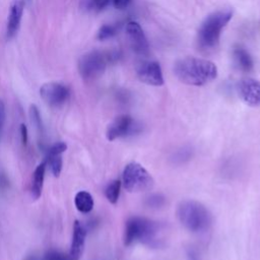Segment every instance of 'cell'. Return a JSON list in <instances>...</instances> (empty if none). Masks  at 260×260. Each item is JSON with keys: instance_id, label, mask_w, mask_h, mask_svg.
<instances>
[{"instance_id": "obj_1", "label": "cell", "mask_w": 260, "mask_h": 260, "mask_svg": "<svg viewBox=\"0 0 260 260\" xmlns=\"http://www.w3.org/2000/svg\"><path fill=\"white\" fill-rule=\"evenodd\" d=\"M174 73L183 83L201 86L216 78L217 67L213 62L206 59L186 57L175 63Z\"/></svg>"}, {"instance_id": "obj_2", "label": "cell", "mask_w": 260, "mask_h": 260, "mask_svg": "<svg viewBox=\"0 0 260 260\" xmlns=\"http://www.w3.org/2000/svg\"><path fill=\"white\" fill-rule=\"evenodd\" d=\"M160 224L154 220L141 216L128 218L124 230V245L131 246L135 243H142L150 248H158L161 240L157 238Z\"/></svg>"}, {"instance_id": "obj_3", "label": "cell", "mask_w": 260, "mask_h": 260, "mask_svg": "<svg viewBox=\"0 0 260 260\" xmlns=\"http://www.w3.org/2000/svg\"><path fill=\"white\" fill-rule=\"evenodd\" d=\"M180 222L192 233H202L211 224L212 217L209 210L196 200L181 201L177 207Z\"/></svg>"}, {"instance_id": "obj_4", "label": "cell", "mask_w": 260, "mask_h": 260, "mask_svg": "<svg viewBox=\"0 0 260 260\" xmlns=\"http://www.w3.org/2000/svg\"><path fill=\"white\" fill-rule=\"evenodd\" d=\"M232 16L231 10H219L209 14L199 27L197 35L198 46L206 51L215 48L222 28L231 20Z\"/></svg>"}, {"instance_id": "obj_5", "label": "cell", "mask_w": 260, "mask_h": 260, "mask_svg": "<svg viewBox=\"0 0 260 260\" xmlns=\"http://www.w3.org/2000/svg\"><path fill=\"white\" fill-rule=\"evenodd\" d=\"M122 185L126 191L138 193L152 189L154 180L142 165L132 161L126 165L123 170Z\"/></svg>"}, {"instance_id": "obj_6", "label": "cell", "mask_w": 260, "mask_h": 260, "mask_svg": "<svg viewBox=\"0 0 260 260\" xmlns=\"http://www.w3.org/2000/svg\"><path fill=\"white\" fill-rule=\"evenodd\" d=\"M109 63L108 55L96 50L83 54L78 61V71L80 76L86 80H93L101 76Z\"/></svg>"}, {"instance_id": "obj_7", "label": "cell", "mask_w": 260, "mask_h": 260, "mask_svg": "<svg viewBox=\"0 0 260 260\" xmlns=\"http://www.w3.org/2000/svg\"><path fill=\"white\" fill-rule=\"evenodd\" d=\"M141 124L129 115H121L117 117L107 128L106 136L108 140L114 141L118 138H124L140 133Z\"/></svg>"}, {"instance_id": "obj_8", "label": "cell", "mask_w": 260, "mask_h": 260, "mask_svg": "<svg viewBox=\"0 0 260 260\" xmlns=\"http://www.w3.org/2000/svg\"><path fill=\"white\" fill-rule=\"evenodd\" d=\"M40 95L48 106L58 108L66 103L70 95V90L63 83L51 81L41 86Z\"/></svg>"}, {"instance_id": "obj_9", "label": "cell", "mask_w": 260, "mask_h": 260, "mask_svg": "<svg viewBox=\"0 0 260 260\" xmlns=\"http://www.w3.org/2000/svg\"><path fill=\"white\" fill-rule=\"evenodd\" d=\"M136 75L140 81L152 86L164 84V76L159 63L143 60L136 65Z\"/></svg>"}, {"instance_id": "obj_10", "label": "cell", "mask_w": 260, "mask_h": 260, "mask_svg": "<svg viewBox=\"0 0 260 260\" xmlns=\"http://www.w3.org/2000/svg\"><path fill=\"white\" fill-rule=\"evenodd\" d=\"M126 34L133 52L142 57L148 56L149 45L140 24L136 21H129L126 25Z\"/></svg>"}, {"instance_id": "obj_11", "label": "cell", "mask_w": 260, "mask_h": 260, "mask_svg": "<svg viewBox=\"0 0 260 260\" xmlns=\"http://www.w3.org/2000/svg\"><path fill=\"white\" fill-rule=\"evenodd\" d=\"M240 99L250 107L260 106V80L244 78L237 84Z\"/></svg>"}, {"instance_id": "obj_12", "label": "cell", "mask_w": 260, "mask_h": 260, "mask_svg": "<svg viewBox=\"0 0 260 260\" xmlns=\"http://www.w3.org/2000/svg\"><path fill=\"white\" fill-rule=\"evenodd\" d=\"M25 6L24 0H12L9 7L8 17H7V24H6V35L8 39H12L18 28L20 26L23 10Z\"/></svg>"}, {"instance_id": "obj_13", "label": "cell", "mask_w": 260, "mask_h": 260, "mask_svg": "<svg viewBox=\"0 0 260 260\" xmlns=\"http://www.w3.org/2000/svg\"><path fill=\"white\" fill-rule=\"evenodd\" d=\"M86 238V229L79 221L75 220L73 223V233H72V241L70 246V251L68 253L71 260H79L84 249Z\"/></svg>"}, {"instance_id": "obj_14", "label": "cell", "mask_w": 260, "mask_h": 260, "mask_svg": "<svg viewBox=\"0 0 260 260\" xmlns=\"http://www.w3.org/2000/svg\"><path fill=\"white\" fill-rule=\"evenodd\" d=\"M47 164L46 161H42L38 167L36 168L34 174H32V180H31V186H30V194L31 197L37 200L41 197L43 185H44V179H45V172H46Z\"/></svg>"}, {"instance_id": "obj_15", "label": "cell", "mask_w": 260, "mask_h": 260, "mask_svg": "<svg viewBox=\"0 0 260 260\" xmlns=\"http://www.w3.org/2000/svg\"><path fill=\"white\" fill-rule=\"evenodd\" d=\"M74 204L78 211L81 213H88L93 208V198L87 191H79L74 197Z\"/></svg>"}, {"instance_id": "obj_16", "label": "cell", "mask_w": 260, "mask_h": 260, "mask_svg": "<svg viewBox=\"0 0 260 260\" xmlns=\"http://www.w3.org/2000/svg\"><path fill=\"white\" fill-rule=\"evenodd\" d=\"M234 58L238 67L244 71L249 72L253 69V60L250 54L243 48L238 47L234 50Z\"/></svg>"}, {"instance_id": "obj_17", "label": "cell", "mask_w": 260, "mask_h": 260, "mask_svg": "<svg viewBox=\"0 0 260 260\" xmlns=\"http://www.w3.org/2000/svg\"><path fill=\"white\" fill-rule=\"evenodd\" d=\"M121 186H122V183L120 180H114L111 183H109V185L107 186L105 190V195L110 203L116 204L118 202Z\"/></svg>"}, {"instance_id": "obj_18", "label": "cell", "mask_w": 260, "mask_h": 260, "mask_svg": "<svg viewBox=\"0 0 260 260\" xmlns=\"http://www.w3.org/2000/svg\"><path fill=\"white\" fill-rule=\"evenodd\" d=\"M47 166L50 167L51 173L54 177H59L61 170H62V154H53V155H47L45 159Z\"/></svg>"}, {"instance_id": "obj_19", "label": "cell", "mask_w": 260, "mask_h": 260, "mask_svg": "<svg viewBox=\"0 0 260 260\" xmlns=\"http://www.w3.org/2000/svg\"><path fill=\"white\" fill-rule=\"evenodd\" d=\"M29 117L31 124L35 126L39 136H43L44 134V127H43V122H42V117L40 114V111L36 105H31L29 107Z\"/></svg>"}, {"instance_id": "obj_20", "label": "cell", "mask_w": 260, "mask_h": 260, "mask_svg": "<svg viewBox=\"0 0 260 260\" xmlns=\"http://www.w3.org/2000/svg\"><path fill=\"white\" fill-rule=\"evenodd\" d=\"M192 153L193 150L191 147L184 146L175 151L171 158L174 161V164H184L185 161L189 160L192 157Z\"/></svg>"}, {"instance_id": "obj_21", "label": "cell", "mask_w": 260, "mask_h": 260, "mask_svg": "<svg viewBox=\"0 0 260 260\" xmlns=\"http://www.w3.org/2000/svg\"><path fill=\"white\" fill-rule=\"evenodd\" d=\"M117 34V27L112 24H104L100 27L96 34V38L100 41H105L113 38Z\"/></svg>"}, {"instance_id": "obj_22", "label": "cell", "mask_w": 260, "mask_h": 260, "mask_svg": "<svg viewBox=\"0 0 260 260\" xmlns=\"http://www.w3.org/2000/svg\"><path fill=\"white\" fill-rule=\"evenodd\" d=\"M166 203V198L161 194H151L145 199V205L150 208H159Z\"/></svg>"}, {"instance_id": "obj_23", "label": "cell", "mask_w": 260, "mask_h": 260, "mask_svg": "<svg viewBox=\"0 0 260 260\" xmlns=\"http://www.w3.org/2000/svg\"><path fill=\"white\" fill-rule=\"evenodd\" d=\"M110 0H84V6L88 10H96L100 11L104 9Z\"/></svg>"}, {"instance_id": "obj_24", "label": "cell", "mask_w": 260, "mask_h": 260, "mask_svg": "<svg viewBox=\"0 0 260 260\" xmlns=\"http://www.w3.org/2000/svg\"><path fill=\"white\" fill-rule=\"evenodd\" d=\"M43 260H71V259L68 254L62 253L57 250H50L45 254V256L43 257Z\"/></svg>"}, {"instance_id": "obj_25", "label": "cell", "mask_w": 260, "mask_h": 260, "mask_svg": "<svg viewBox=\"0 0 260 260\" xmlns=\"http://www.w3.org/2000/svg\"><path fill=\"white\" fill-rule=\"evenodd\" d=\"M67 149V144L65 142H56L53 144L47 151V155H53V154H62Z\"/></svg>"}, {"instance_id": "obj_26", "label": "cell", "mask_w": 260, "mask_h": 260, "mask_svg": "<svg viewBox=\"0 0 260 260\" xmlns=\"http://www.w3.org/2000/svg\"><path fill=\"white\" fill-rule=\"evenodd\" d=\"M6 120V110H5V104L0 99V133L3 131L4 124Z\"/></svg>"}, {"instance_id": "obj_27", "label": "cell", "mask_w": 260, "mask_h": 260, "mask_svg": "<svg viewBox=\"0 0 260 260\" xmlns=\"http://www.w3.org/2000/svg\"><path fill=\"white\" fill-rule=\"evenodd\" d=\"M19 132H20V138H21L22 144L26 145L27 140H28V134H27V128H26V126L24 124H20Z\"/></svg>"}, {"instance_id": "obj_28", "label": "cell", "mask_w": 260, "mask_h": 260, "mask_svg": "<svg viewBox=\"0 0 260 260\" xmlns=\"http://www.w3.org/2000/svg\"><path fill=\"white\" fill-rule=\"evenodd\" d=\"M131 0H112L113 2V5L116 9H119V10H122V9H125L129 3H130Z\"/></svg>"}, {"instance_id": "obj_29", "label": "cell", "mask_w": 260, "mask_h": 260, "mask_svg": "<svg viewBox=\"0 0 260 260\" xmlns=\"http://www.w3.org/2000/svg\"><path fill=\"white\" fill-rule=\"evenodd\" d=\"M8 185V181L6 179V177L2 174H0V187L1 188H4V187H7Z\"/></svg>"}, {"instance_id": "obj_30", "label": "cell", "mask_w": 260, "mask_h": 260, "mask_svg": "<svg viewBox=\"0 0 260 260\" xmlns=\"http://www.w3.org/2000/svg\"><path fill=\"white\" fill-rule=\"evenodd\" d=\"M26 260H43V258H39L37 256H29L28 258H26Z\"/></svg>"}]
</instances>
